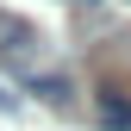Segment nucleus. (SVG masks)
Returning <instances> with one entry per match:
<instances>
[{
    "instance_id": "39448f33",
    "label": "nucleus",
    "mask_w": 131,
    "mask_h": 131,
    "mask_svg": "<svg viewBox=\"0 0 131 131\" xmlns=\"http://www.w3.org/2000/svg\"><path fill=\"white\" fill-rule=\"evenodd\" d=\"M81 6H88V0H81Z\"/></svg>"
},
{
    "instance_id": "f03ea898",
    "label": "nucleus",
    "mask_w": 131,
    "mask_h": 131,
    "mask_svg": "<svg viewBox=\"0 0 131 131\" xmlns=\"http://www.w3.org/2000/svg\"><path fill=\"white\" fill-rule=\"evenodd\" d=\"M100 125L106 131H131V100L125 94H112V88L100 94Z\"/></svg>"
},
{
    "instance_id": "f257e3e1",
    "label": "nucleus",
    "mask_w": 131,
    "mask_h": 131,
    "mask_svg": "<svg viewBox=\"0 0 131 131\" xmlns=\"http://www.w3.org/2000/svg\"><path fill=\"white\" fill-rule=\"evenodd\" d=\"M0 62H38V25L13 19V13H0Z\"/></svg>"
},
{
    "instance_id": "7ed1b4c3",
    "label": "nucleus",
    "mask_w": 131,
    "mask_h": 131,
    "mask_svg": "<svg viewBox=\"0 0 131 131\" xmlns=\"http://www.w3.org/2000/svg\"><path fill=\"white\" fill-rule=\"evenodd\" d=\"M31 94H38L44 106H69V100H75V88H69V75H38V81H31Z\"/></svg>"
},
{
    "instance_id": "20e7f679",
    "label": "nucleus",
    "mask_w": 131,
    "mask_h": 131,
    "mask_svg": "<svg viewBox=\"0 0 131 131\" xmlns=\"http://www.w3.org/2000/svg\"><path fill=\"white\" fill-rule=\"evenodd\" d=\"M0 112H13V119H19V112H25V94L13 88V81H0Z\"/></svg>"
}]
</instances>
